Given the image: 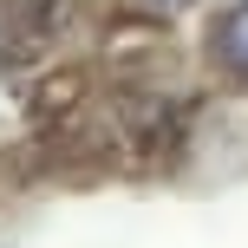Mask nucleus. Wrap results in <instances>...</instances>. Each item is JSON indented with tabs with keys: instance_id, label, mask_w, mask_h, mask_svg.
Here are the masks:
<instances>
[{
	"instance_id": "obj_1",
	"label": "nucleus",
	"mask_w": 248,
	"mask_h": 248,
	"mask_svg": "<svg viewBox=\"0 0 248 248\" xmlns=\"http://www.w3.org/2000/svg\"><path fill=\"white\" fill-rule=\"evenodd\" d=\"M196 65L209 85L248 92V0H209L196 13Z\"/></svg>"
},
{
	"instance_id": "obj_4",
	"label": "nucleus",
	"mask_w": 248,
	"mask_h": 248,
	"mask_svg": "<svg viewBox=\"0 0 248 248\" xmlns=\"http://www.w3.org/2000/svg\"><path fill=\"white\" fill-rule=\"evenodd\" d=\"M0 248H7V242H0Z\"/></svg>"
},
{
	"instance_id": "obj_3",
	"label": "nucleus",
	"mask_w": 248,
	"mask_h": 248,
	"mask_svg": "<svg viewBox=\"0 0 248 248\" xmlns=\"http://www.w3.org/2000/svg\"><path fill=\"white\" fill-rule=\"evenodd\" d=\"M65 0H0V26H39V20H52Z\"/></svg>"
},
{
	"instance_id": "obj_2",
	"label": "nucleus",
	"mask_w": 248,
	"mask_h": 248,
	"mask_svg": "<svg viewBox=\"0 0 248 248\" xmlns=\"http://www.w3.org/2000/svg\"><path fill=\"white\" fill-rule=\"evenodd\" d=\"M131 20H144V26H183V20H196L209 0H118Z\"/></svg>"
}]
</instances>
